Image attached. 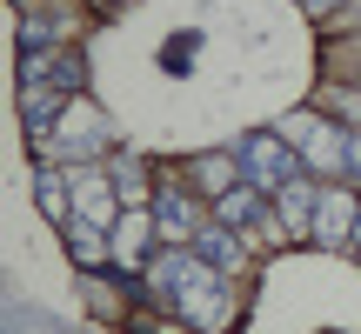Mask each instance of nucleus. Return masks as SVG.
I'll return each instance as SVG.
<instances>
[{
    "label": "nucleus",
    "mask_w": 361,
    "mask_h": 334,
    "mask_svg": "<svg viewBox=\"0 0 361 334\" xmlns=\"http://www.w3.org/2000/svg\"><path fill=\"white\" fill-rule=\"evenodd\" d=\"M161 287L180 301V314H188L194 328H221V314H228V295L207 281V261H194V254H168V261H161Z\"/></svg>",
    "instance_id": "obj_1"
},
{
    "label": "nucleus",
    "mask_w": 361,
    "mask_h": 334,
    "mask_svg": "<svg viewBox=\"0 0 361 334\" xmlns=\"http://www.w3.org/2000/svg\"><path fill=\"white\" fill-rule=\"evenodd\" d=\"M234 154H241V180H247V187H261V194H281L288 180L301 174V161L288 154L281 134H247Z\"/></svg>",
    "instance_id": "obj_2"
},
{
    "label": "nucleus",
    "mask_w": 361,
    "mask_h": 334,
    "mask_svg": "<svg viewBox=\"0 0 361 334\" xmlns=\"http://www.w3.org/2000/svg\"><path fill=\"white\" fill-rule=\"evenodd\" d=\"M288 141H301V154H308L314 167H335V161H348V141H341L328 120H314V114H301V120H288Z\"/></svg>",
    "instance_id": "obj_3"
},
{
    "label": "nucleus",
    "mask_w": 361,
    "mask_h": 334,
    "mask_svg": "<svg viewBox=\"0 0 361 334\" xmlns=\"http://www.w3.org/2000/svg\"><path fill=\"white\" fill-rule=\"evenodd\" d=\"M74 207H80V221L87 228H114V187L107 180H94V174H80V187H74Z\"/></svg>",
    "instance_id": "obj_4"
},
{
    "label": "nucleus",
    "mask_w": 361,
    "mask_h": 334,
    "mask_svg": "<svg viewBox=\"0 0 361 334\" xmlns=\"http://www.w3.org/2000/svg\"><path fill=\"white\" fill-rule=\"evenodd\" d=\"M154 228L168 234V241H194V234H201V228H194V207L180 201V194H161V201H154Z\"/></svg>",
    "instance_id": "obj_5"
},
{
    "label": "nucleus",
    "mask_w": 361,
    "mask_h": 334,
    "mask_svg": "<svg viewBox=\"0 0 361 334\" xmlns=\"http://www.w3.org/2000/svg\"><path fill=\"white\" fill-rule=\"evenodd\" d=\"M348 221H355V201H348V194H328V201L314 207V241L335 247L341 234H348Z\"/></svg>",
    "instance_id": "obj_6"
},
{
    "label": "nucleus",
    "mask_w": 361,
    "mask_h": 334,
    "mask_svg": "<svg viewBox=\"0 0 361 334\" xmlns=\"http://www.w3.org/2000/svg\"><path fill=\"white\" fill-rule=\"evenodd\" d=\"M194 254H201L207 268H234V261H241V241H234L228 228H201L194 234Z\"/></svg>",
    "instance_id": "obj_7"
},
{
    "label": "nucleus",
    "mask_w": 361,
    "mask_h": 334,
    "mask_svg": "<svg viewBox=\"0 0 361 334\" xmlns=\"http://www.w3.org/2000/svg\"><path fill=\"white\" fill-rule=\"evenodd\" d=\"M281 214H288V228H314V187L301 174L281 187Z\"/></svg>",
    "instance_id": "obj_8"
},
{
    "label": "nucleus",
    "mask_w": 361,
    "mask_h": 334,
    "mask_svg": "<svg viewBox=\"0 0 361 334\" xmlns=\"http://www.w3.org/2000/svg\"><path fill=\"white\" fill-rule=\"evenodd\" d=\"M27 80H54V87H80V61L54 54V61H27Z\"/></svg>",
    "instance_id": "obj_9"
},
{
    "label": "nucleus",
    "mask_w": 361,
    "mask_h": 334,
    "mask_svg": "<svg viewBox=\"0 0 361 334\" xmlns=\"http://www.w3.org/2000/svg\"><path fill=\"white\" fill-rule=\"evenodd\" d=\"M255 201H261V187H234V194H221V228H241V221L255 214Z\"/></svg>",
    "instance_id": "obj_10"
},
{
    "label": "nucleus",
    "mask_w": 361,
    "mask_h": 334,
    "mask_svg": "<svg viewBox=\"0 0 361 334\" xmlns=\"http://www.w3.org/2000/svg\"><path fill=\"white\" fill-rule=\"evenodd\" d=\"M40 207H47V221H67V187L54 174H40Z\"/></svg>",
    "instance_id": "obj_11"
},
{
    "label": "nucleus",
    "mask_w": 361,
    "mask_h": 334,
    "mask_svg": "<svg viewBox=\"0 0 361 334\" xmlns=\"http://www.w3.org/2000/svg\"><path fill=\"white\" fill-rule=\"evenodd\" d=\"M348 167H355V180H361V141H348Z\"/></svg>",
    "instance_id": "obj_12"
},
{
    "label": "nucleus",
    "mask_w": 361,
    "mask_h": 334,
    "mask_svg": "<svg viewBox=\"0 0 361 334\" xmlns=\"http://www.w3.org/2000/svg\"><path fill=\"white\" fill-rule=\"evenodd\" d=\"M308 7H335V0H308Z\"/></svg>",
    "instance_id": "obj_13"
},
{
    "label": "nucleus",
    "mask_w": 361,
    "mask_h": 334,
    "mask_svg": "<svg viewBox=\"0 0 361 334\" xmlns=\"http://www.w3.org/2000/svg\"><path fill=\"white\" fill-rule=\"evenodd\" d=\"M355 228H361V214H355Z\"/></svg>",
    "instance_id": "obj_14"
}]
</instances>
